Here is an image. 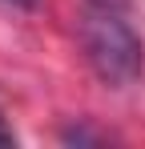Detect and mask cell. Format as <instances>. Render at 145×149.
I'll list each match as a JSON object with an SVG mask.
<instances>
[{"label":"cell","mask_w":145,"mask_h":149,"mask_svg":"<svg viewBox=\"0 0 145 149\" xmlns=\"http://www.w3.org/2000/svg\"><path fill=\"white\" fill-rule=\"evenodd\" d=\"M81 45L105 85H133L141 77L145 52L141 36L129 24V0H85L81 12Z\"/></svg>","instance_id":"cell-1"},{"label":"cell","mask_w":145,"mask_h":149,"mask_svg":"<svg viewBox=\"0 0 145 149\" xmlns=\"http://www.w3.org/2000/svg\"><path fill=\"white\" fill-rule=\"evenodd\" d=\"M8 145H16V137H12V129L0 121V149H8Z\"/></svg>","instance_id":"cell-2"},{"label":"cell","mask_w":145,"mask_h":149,"mask_svg":"<svg viewBox=\"0 0 145 149\" xmlns=\"http://www.w3.org/2000/svg\"><path fill=\"white\" fill-rule=\"evenodd\" d=\"M16 4H24V8H28V4H36V0H16Z\"/></svg>","instance_id":"cell-3"}]
</instances>
